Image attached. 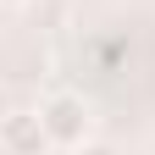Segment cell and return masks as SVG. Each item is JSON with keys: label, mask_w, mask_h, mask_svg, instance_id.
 I'll return each instance as SVG.
<instances>
[{"label": "cell", "mask_w": 155, "mask_h": 155, "mask_svg": "<svg viewBox=\"0 0 155 155\" xmlns=\"http://www.w3.org/2000/svg\"><path fill=\"white\" fill-rule=\"evenodd\" d=\"M67 155H122L116 144H105V139H83L78 150H67Z\"/></svg>", "instance_id": "3"}, {"label": "cell", "mask_w": 155, "mask_h": 155, "mask_svg": "<svg viewBox=\"0 0 155 155\" xmlns=\"http://www.w3.org/2000/svg\"><path fill=\"white\" fill-rule=\"evenodd\" d=\"M0 150H6V155H45V150H50V133H45L39 105H11V111H0Z\"/></svg>", "instance_id": "2"}, {"label": "cell", "mask_w": 155, "mask_h": 155, "mask_svg": "<svg viewBox=\"0 0 155 155\" xmlns=\"http://www.w3.org/2000/svg\"><path fill=\"white\" fill-rule=\"evenodd\" d=\"M39 116H45V133H50L55 150H78L89 139V100L72 94V89L45 94V100H39Z\"/></svg>", "instance_id": "1"}, {"label": "cell", "mask_w": 155, "mask_h": 155, "mask_svg": "<svg viewBox=\"0 0 155 155\" xmlns=\"http://www.w3.org/2000/svg\"><path fill=\"white\" fill-rule=\"evenodd\" d=\"M0 6H17V0H0Z\"/></svg>", "instance_id": "4"}]
</instances>
